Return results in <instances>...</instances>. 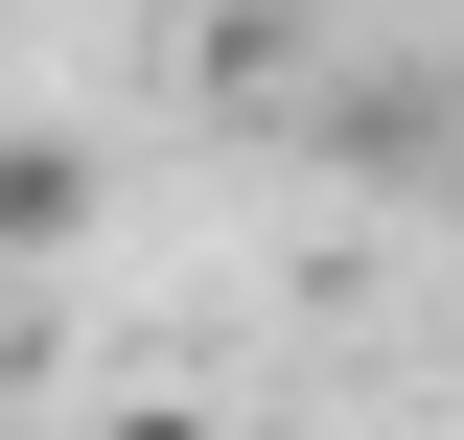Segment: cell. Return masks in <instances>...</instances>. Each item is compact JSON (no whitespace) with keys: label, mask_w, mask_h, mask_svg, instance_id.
<instances>
[{"label":"cell","mask_w":464,"mask_h":440,"mask_svg":"<svg viewBox=\"0 0 464 440\" xmlns=\"http://www.w3.org/2000/svg\"><path fill=\"white\" fill-rule=\"evenodd\" d=\"M93 232V163H47V139H0V255H70Z\"/></svg>","instance_id":"cell-1"},{"label":"cell","mask_w":464,"mask_h":440,"mask_svg":"<svg viewBox=\"0 0 464 440\" xmlns=\"http://www.w3.org/2000/svg\"><path fill=\"white\" fill-rule=\"evenodd\" d=\"M93 440H232V417H186V394H140V417H93Z\"/></svg>","instance_id":"cell-2"}]
</instances>
